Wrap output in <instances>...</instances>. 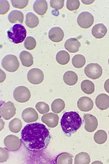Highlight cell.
I'll return each instance as SVG.
<instances>
[{
  "label": "cell",
  "mask_w": 109,
  "mask_h": 164,
  "mask_svg": "<svg viewBox=\"0 0 109 164\" xmlns=\"http://www.w3.org/2000/svg\"><path fill=\"white\" fill-rule=\"evenodd\" d=\"M86 75L93 79L98 78L102 75L103 70L102 67L97 63H91L87 64L84 69Z\"/></svg>",
  "instance_id": "5b68a950"
},
{
  "label": "cell",
  "mask_w": 109,
  "mask_h": 164,
  "mask_svg": "<svg viewBox=\"0 0 109 164\" xmlns=\"http://www.w3.org/2000/svg\"><path fill=\"white\" fill-rule=\"evenodd\" d=\"M19 58L22 64L26 67H29L33 64V57L32 55L29 52L23 50L19 54Z\"/></svg>",
  "instance_id": "ffe728a7"
},
{
  "label": "cell",
  "mask_w": 109,
  "mask_h": 164,
  "mask_svg": "<svg viewBox=\"0 0 109 164\" xmlns=\"http://www.w3.org/2000/svg\"><path fill=\"white\" fill-rule=\"evenodd\" d=\"M2 67L7 71L14 72L16 71L19 66V63L17 57L11 54L5 56L2 61Z\"/></svg>",
  "instance_id": "277c9868"
},
{
  "label": "cell",
  "mask_w": 109,
  "mask_h": 164,
  "mask_svg": "<svg viewBox=\"0 0 109 164\" xmlns=\"http://www.w3.org/2000/svg\"><path fill=\"white\" fill-rule=\"evenodd\" d=\"M108 64L109 65V58L108 59Z\"/></svg>",
  "instance_id": "60d3db41"
},
{
  "label": "cell",
  "mask_w": 109,
  "mask_h": 164,
  "mask_svg": "<svg viewBox=\"0 0 109 164\" xmlns=\"http://www.w3.org/2000/svg\"><path fill=\"white\" fill-rule=\"evenodd\" d=\"M90 161L89 155L87 153L81 152L77 154L75 156V164H88Z\"/></svg>",
  "instance_id": "4316f807"
},
{
  "label": "cell",
  "mask_w": 109,
  "mask_h": 164,
  "mask_svg": "<svg viewBox=\"0 0 109 164\" xmlns=\"http://www.w3.org/2000/svg\"><path fill=\"white\" fill-rule=\"evenodd\" d=\"M10 9V4L7 0L0 1V13L4 14L6 13Z\"/></svg>",
  "instance_id": "d590c367"
},
{
  "label": "cell",
  "mask_w": 109,
  "mask_h": 164,
  "mask_svg": "<svg viewBox=\"0 0 109 164\" xmlns=\"http://www.w3.org/2000/svg\"><path fill=\"white\" fill-rule=\"evenodd\" d=\"M83 118L85 120L84 128L89 132H92L97 129L98 125L97 118L94 116L90 114H85Z\"/></svg>",
  "instance_id": "8fae6325"
},
{
  "label": "cell",
  "mask_w": 109,
  "mask_h": 164,
  "mask_svg": "<svg viewBox=\"0 0 109 164\" xmlns=\"http://www.w3.org/2000/svg\"><path fill=\"white\" fill-rule=\"evenodd\" d=\"M9 21L12 23H23L24 16L23 13L20 11L13 10L9 14L8 16Z\"/></svg>",
  "instance_id": "44dd1931"
},
{
  "label": "cell",
  "mask_w": 109,
  "mask_h": 164,
  "mask_svg": "<svg viewBox=\"0 0 109 164\" xmlns=\"http://www.w3.org/2000/svg\"><path fill=\"white\" fill-rule=\"evenodd\" d=\"M108 133H109V132H108Z\"/></svg>",
  "instance_id": "b9f144b4"
},
{
  "label": "cell",
  "mask_w": 109,
  "mask_h": 164,
  "mask_svg": "<svg viewBox=\"0 0 109 164\" xmlns=\"http://www.w3.org/2000/svg\"><path fill=\"white\" fill-rule=\"evenodd\" d=\"M4 143L8 150L12 151L17 150L20 147L21 144L19 138L12 135L6 136L4 139Z\"/></svg>",
  "instance_id": "30bf717a"
},
{
  "label": "cell",
  "mask_w": 109,
  "mask_h": 164,
  "mask_svg": "<svg viewBox=\"0 0 109 164\" xmlns=\"http://www.w3.org/2000/svg\"><path fill=\"white\" fill-rule=\"evenodd\" d=\"M25 23L27 26L32 28L38 25L39 20L38 17L35 15L32 12H30L26 14Z\"/></svg>",
  "instance_id": "603a6c76"
},
{
  "label": "cell",
  "mask_w": 109,
  "mask_h": 164,
  "mask_svg": "<svg viewBox=\"0 0 109 164\" xmlns=\"http://www.w3.org/2000/svg\"><path fill=\"white\" fill-rule=\"evenodd\" d=\"M56 162L58 164H72V156L69 153H62L57 158Z\"/></svg>",
  "instance_id": "f1b7e54d"
},
{
  "label": "cell",
  "mask_w": 109,
  "mask_h": 164,
  "mask_svg": "<svg viewBox=\"0 0 109 164\" xmlns=\"http://www.w3.org/2000/svg\"><path fill=\"white\" fill-rule=\"evenodd\" d=\"M65 106L64 102L60 98L55 99L51 104L52 111L54 113L57 114L61 112L64 109Z\"/></svg>",
  "instance_id": "484cf974"
},
{
  "label": "cell",
  "mask_w": 109,
  "mask_h": 164,
  "mask_svg": "<svg viewBox=\"0 0 109 164\" xmlns=\"http://www.w3.org/2000/svg\"><path fill=\"white\" fill-rule=\"evenodd\" d=\"M80 5V2L78 0H68L66 1V8L70 11L77 10L79 8Z\"/></svg>",
  "instance_id": "836d02e7"
},
{
  "label": "cell",
  "mask_w": 109,
  "mask_h": 164,
  "mask_svg": "<svg viewBox=\"0 0 109 164\" xmlns=\"http://www.w3.org/2000/svg\"><path fill=\"white\" fill-rule=\"evenodd\" d=\"M72 63L75 67L80 68L85 65L86 60L85 57L81 54H77L74 56L72 59Z\"/></svg>",
  "instance_id": "f546056e"
},
{
  "label": "cell",
  "mask_w": 109,
  "mask_h": 164,
  "mask_svg": "<svg viewBox=\"0 0 109 164\" xmlns=\"http://www.w3.org/2000/svg\"><path fill=\"white\" fill-rule=\"evenodd\" d=\"M16 110L13 103L11 101H8L1 106V115L5 120H9L15 114Z\"/></svg>",
  "instance_id": "ba28073f"
},
{
  "label": "cell",
  "mask_w": 109,
  "mask_h": 164,
  "mask_svg": "<svg viewBox=\"0 0 109 164\" xmlns=\"http://www.w3.org/2000/svg\"><path fill=\"white\" fill-rule=\"evenodd\" d=\"M78 78L77 74L72 71H68L66 72L63 76V80L67 85L72 86L77 82Z\"/></svg>",
  "instance_id": "7402d4cb"
},
{
  "label": "cell",
  "mask_w": 109,
  "mask_h": 164,
  "mask_svg": "<svg viewBox=\"0 0 109 164\" xmlns=\"http://www.w3.org/2000/svg\"><path fill=\"white\" fill-rule=\"evenodd\" d=\"M47 8V3L46 0H36L33 5V10L39 15L44 14L46 13Z\"/></svg>",
  "instance_id": "d6986e66"
},
{
  "label": "cell",
  "mask_w": 109,
  "mask_h": 164,
  "mask_svg": "<svg viewBox=\"0 0 109 164\" xmlns=\"http://www.w3.org/2000/svg\"><path fill=\"white\" fill-rule=\"evenodd\" d=\"M107 139L106 132L104 130H98L94 135V139L95 142L99 144L104 143Z\"/></svg>",
  "instance_id": "4dcf8cb0"
},
{
  "label": "cell",
  "mask_w": 109,
  "mask_h": 164,
  "mask_svg": "<svg viewBox=\"0 0 109 164\" xmlns=\"http://www.w3.org/2000/svg\"><path fill=\"white\" fill-rule=\"evenodd\" d=\"M13 96L18 102L24 103L28 101L31 97L30 92L25 86H19L16 87L13 92Z\"/></svg>",
  "instance_id": "8992f818"
},
{
  "label": "cell",
  "mask_w": 109,
  "mask_h": 164,
  "mask_svg": "<svg viewBox=\"0 0 109 164\" xmlns=\"http://www.w3.org/2000/svg\"><path fill=\"white\" fill-rule=\"evenodd\" d=\"M9 156V152L5 149L0 147V162L3 163L7 160Z\"/></svg>",
  "instance_id": "74e56055"
},
{
  "label": "cell",
  "mask_w": 109,
  "mask_h": 164,
  "mask_svg": "<svg viewBox=\"0 0 109 164\" xmlns=\"http://www.w3.org/2000/svg\"><path fill=\"white\" fill-rule=\"evenodd\" d=\"M44 76L43 72L40 69L33 68L30 69L27 74V78L31 83L37 85L43 81Z\"/></svg>",
  "instance_id": "9c48e42d"
},
{
  "label": "cell",
  "mask_w": 109,
  "mask_h": 164,
  "mask_svg": "<svg viewBox=\"0 0 109 164\" xmlns=\"http://www.w3.org/2000/svg\"><path fill=\"white\" fill-rule=\"evenodd\" d=\"M82 123V119L79 114L74 111L64 113L60 121L63 131L69 137L77 131L81 127Z\"/></svg>",
  "instance_id": "7a4b0ae2"
},
{
  "label": "cell",
  "mask_w": 109,
  "mask_h": 164,
  "mask_svg": "<svg viewBox=\"0 0 109 164\" xmlns=\"http://www.w3.org/2000/svg\"><path fill=\"white\" fill-rule=\"evenodd\" d=\"M94 17L89 12L83 11L80 13L77 18L78 24L81 27L86 29L89 28L94 22Z\"/></svg>",
  "instance_id": "52a82bcc"
},
{
  "label": "cell",
  "mask_w": 109,
  "mask_h": 164,
  "mask_svg": "<svg viewBox=\"0 0 109 164\" xmlns=\"http://www.w3.org/2000/svg\"><path fill=\"white\" fill-rule=\"evenodd\" d=\"M107 32L106 27L102 23L95 24L92 28V35L96 39H100L103 37Z\"/></svg>",
  "instance_id": "ac0fdd59"
},
{
  "label": "cell",
  "mask_w": 109,
  "mask_h": 164,
  "mask_svg": "<svg viewBox=\"0 0 109 164\" xmlns=\"http://www.w3.org/2000/svg\"><path fill=\"white\" fill-rule=\"evenodd\" d=\"M1 121L2 123V126L0 127V130L1 131L4 127V122L3 121V120L1 118Z\"/></svg>",
  "instance_id": "ab89813d"
},
{
  "label": "cell",
  "mask_w": 109,
  "mask_h": 164,
  "mask_svg": "<svg viewBox=\"0 0 109 164\" xmlns=\"http://www.w3.org/2000/svg\"><path fill=\"white\" fill-rule=\"evenodd\" d=\"M36 42L35 39L31 36H28L24 42V46L27 50H31L33 49L36 47Z\"/></svg>",
  "instance_id": "1f68e13d"
},
{
  "label": "cell",
  "mask_w": 109,
  "mask_h": 164,
  "mask_svg": "<svg viewBox=\"0 0 109 164\" xmlns=\"http://www.w3.org/2000/svg\"><path fill=\"white\" fill-rule=\"evenodd\" d=\"M81 43L78 40L74 38L67 39L64 43L65 49L71 53H75L79 50Z\"/></svg>",
  "instance_id": "e0dca14e"
},
{
  "label": "cell",
  "mask_w": 109,
  "mask_h": 164,
  "mask_svg": "<svg viewBox=\"0 0 109 164\" xmlns=\"http://www.w3.org/2000/svg\"><path fill=\"white\" fill-rule=\"evenodd\" d=\"M95 103L99 109L106 110L109 107V96L105 93H101L96 97Z\"/></svg>",
  "instance_id": "2e32d148"
},
{
  "label": "cell",
  "mask_w": 109,
  "mask_h": 164,
  "mask_svg": "<svg viewBox=\"0 0 109 164\" xmlns=\"http://www.w3.org/2000/svg\"><path fill=\"white\" fill-rule=\"evenodd\" d=\"M28 0H11L13 7L15 8L22 9L27 5L28 3Z\"/></svg>",
  "instance_id": "e575fe53"
},
{
  "label": "cell",
  "mask_w": 109,
  "mask_h": 164,
  "mask_svg": "<svg viewBox=\"0 0 109 164\" xmlns=\"http://www.w3.org/2000/svg\"><path fill=\"white\" fill-rule=\"evenodd\" d=\"M64 0H51L50 2V6L53 8L60 10L64 6Z\"/></svg>",
  "instance_id": "8d00e7d4"
},
{
  "label": "cell",
  "mask_w": 109,
  "mask_h": 164,
  "mask_svg": "<svg viewBox=\"0 0 109 164\" xmlns=\"http://www.w3.org/2000/svg\"><path fill=\"white\" fill-rule=\"evenodd\" d=\"M22 117L24 121L27 123L36 121L38 119L37 113L32 107H28L24 109L22 113Z\"/></svg>",
  "instance_id": "4fadbf2b"
},
{
  "label": "cell",
  "mask_w": 109,
  "mask_h": 164,
  "mask_svg": "<svg viewBox=\"0 0 109 164\" xmlns=\"http://www.w3.org/2000/svg\"><path fill=\"white\" fill-rule=\"evenodd\" d=\"M21 140L28 150L41 151L48 145L51 138L49 132L43 124L36 122L25 125L21 133Z\"/></svg>",
  "instance_id": "6da1fadb"
},
{
  "label": "cell",
  "mask_w": 109,
  "mask_h": 164,
  "mask_svg": "<svg viewBox=\"0 0 109 164\" xmlns=\"http://www.w3.org/2000/svg\"><path fill=\"white\" fill-rule=\"evenodd\" d=\"M27 31L25 27L19 24H15L7 31L9 39L16 44L21 43L26 36Z\"/></svg>",
  "instance_id": "3957f363"
},
{
  "label": "cell",
  "mask_w": 109,
  "mask_h": 164,
  "mask_svg": "<svg viewBox=\"0 0 109 164\" xmlns=\"http://www.w3.org/2000/svg\"><path fill=\"white\" fill-rule=\"evenodd\" d=\"M70 55L69 53L64 50L58 51L57 53L56 59L57 62L62 65L67 64L70 60Z\"/></svg>",
  "instance_id": "cb8c5ba5"
},
{
  "label": "cell",
  "mask_w": 109,
  "mask_h": 164,
  "mask_svg": "<svg viewBox=\"0 0 109 164\" xmlns=\"http://www.w3.org/2000/svg\"><path fill=\"white\" fill-rule=\"evenodd\" d=\"M59 119L58 115L53 113H49L44 114L41 118L42 122L50 128L56 127L58 124Z\"/></svg>",
  "instance_id": "7c38bea8"
},
{
  "label": "cell",
  "mask_w": 109,
  "mask_h": 164,
  "mask_svg": "<svg viewBox=\"0 0 109 164\" xmlns=\"http://www.w3.org/2000/svg\"><path fill=\"white\" fill-rule=\"evenodd\" d=\"M22 124L21 121L18 118H15L9 123V128L10 130L14 133L19 132L21 129Z\"/></svg>",
  "instance_id": "83f0119b"
},
{
  "label": "cell",
  "mask_w": 109,
  "mask_h": 164,
  "mask_svg": "<svg viewBox=\"0 0 109 164\" xmlns=\"http://www.w3.org/2000/svg\"><path fill=\"white\" fill-rule=\"evenodd\" d=\"M35 107L38 112L41 114L47 113L49 110L48 105L45 102L42 101L37 102L35 105Z\"/></svg>",
  "instance_id": "d6a6232c"
},
{
  "label": "cell",
  "mask_w": 109,
  "mask_h": 164,
  "mask_svg": "<svg viewBox=\"0 0 109 164\" xmlns=\"http://www.w3.org/2000/svg\"><path fill=\"white\" fill-rule=\"evenodd\" d=\"M104 88L105 91L109 93V78L105 81L104 84Z\"/></svg>",
  "instance_id": "f35d334b"
},
{
  "label": "cell",
  "mask_w": 109,
  "mask_h": 164,
  "mask_svg": "<svg viewBox=\"0 0 109 164\" xmlns=\"http://www.w3.org/2000/svg\"><path fill=\"white\" fill-rule=\"evenodd\" d=\"M81 87L83 92L88 94L93 93L95 89L94 83L88 79L82 81L81 84Z\"/></svg>",
  "instance_id": "d4e9b609"
},
{
  "label": "cell",
  "mask_w": 109,
  "mask_h": 164,
  "mask_svg": "<svg viewBox=\"0 0 109 164\" xmlns=\"http://www.w3.org/2000/svg\"><path fill=\"white\" fill-rule=\"evenodd\" d=\"M78 108L82 111L88 112L93 108L94 103L93 100L89 97L83 96L79 99L77 102Z\"/></svg>",
  "instance_id": "5bb4252c"
},
{
  "label": "cell",
  "mask_w": 109,
  "mask_h": 164,
  "mask_svg": "<svg viewBox=\"0 0 109 164\" xmlns=\"http://www.w3.org/2000/svg\"><path fill=\"white\" fill-rule=\"evenodd\" d=\"M64 34L62 29L59 27L52 28L49 30L48 36L49 39L55 42L61 41L63 39Z\"/></svg>",
  "instance_id": "9a60e30c"
}]
</instances>
